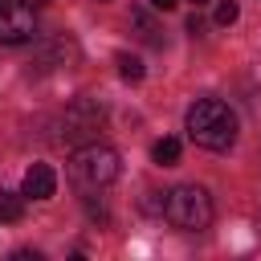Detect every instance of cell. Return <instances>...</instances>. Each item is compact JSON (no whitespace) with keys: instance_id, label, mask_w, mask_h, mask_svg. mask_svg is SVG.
<instances>
[{"instance_id":"7","label":"cell","mask_w":261,"mask_h":261,"mask_svg":"<svg viewBox=\"0 0 261 261\" xmlns=\"http://www.w3.org/2000/svg\"><path fill=\"white\" fill-rule=\"evenodd\" d=\"M20 216H24V192L16 196V192H4L0 188V220L4 224H16Z\"/></svg>"},{"instance_id":"13","label":"cell","mask_w":261,"mask_h":261,"mask_svg":"<svg viewBox=\"0 0 261 261\" xmlns=\"http://www.w3.org/2000/svg\"><path fill=\"white\" fill-rule=\"evenodd\" d=\"M98 4H106V0H98Z\"/></svg>"},{"instance_id":"8","label":"cell","mask_w":261,"mask_h":261,"mask_svg":"<svg viewBox=\"0 0 261 261\" xmlns=\"http://www.w3.org/2000/svg\"><path fill=\"white\" fill-rule=\"evenodd\" d=\"M151 159L159 163V167H171V163H179V139H155V147H151Z\"/></svg>"},{"instance_id":"14","label":"cell","mask_w":261,"mask_h":261,"mask_svg":"<svg viewBox=\"0 0 261 261\" xmlns=\"http://www.w3.org/2000/svg\"><path fill=\"white\" fill-rule=\"evenodd\" d=\"M196 4H204V0H196Z\"/></svg>"},{"instance_id":"1","label":"cell","mask_w":261,"mask_h":261,"mask_svg":"<svg viewBox=\"0 0 261 261\" xmlns=\"http://www.w3.org/2000/svg\"><path fill=\"white\" fill-rule=\"evenodd\" d=\"M188 139L204 151H228L237 143V114L220 98H196L188 106Z\"/></svg>"},{"instance_id":"4","label":"cell","mask_w":261,"mask_h":261,"mask_svg":"<svg viewBox=\"0 0 261 261\" xmlns=\"http://www.w3.org/2000/svg\"><path fill=\"white\" fill-rule=\"evenodd\" d=\"M102 122H106V106L94 102V98H73L61 114V130H65L69 143L73 139H94L102 130Z\"/></svg>"},{"instance_id":"11","label":"cell","mask_w":261,"mask_h":261,"mask_svg":"<svg viewBox=\"0 0 261 261\" xmlns=\"http://www.w3.org/2000/svg\"><path fill=\"white\" fill-rule=\"evenodd\" d=\"M237 16H241L237 0H220V4H216V24H224V29H228V24L237 20Z\"/></svg>"},{"instance_id":"5","label":"cell","mask_w":261,"mask_h":261,"mask_svg":"<svg viewBox=\"0 0 261 261\" xmlns=\"http://www.w3.org/2000/svg\"><path fill=\"white\" fill-rule=\"evenodd\" d=\"M37 20L29 0H0V45H24L33 41Z\"/></svg>"},{"instance_id":"6","label":"cell","mask_w":261,"mask_h":261,"mask_svg":"<svg viewBox=\"0 0 261 261\" xmlns=\"http://www.w3.org/2000/svg\"><path fill=\"white\" fill-rule=\"evenodd\" d=\"M20 192H24V200H49V196L57 192L53 167H49V163H33V167L24 171V179H20Z\"/></svg>"},{"instance_id":"9","label":"cell","mask_w":261,"mask_h":261,"mask_svg":"<svg viewBox=\"0 0 261 261\" xmlns=\"http://www.w3.org/2000/svg\"><path fill=\"white\" fill-rule=\"evenodd\" d=\"M114 65H118V73H122L126 82H143V61H139L135 53H118Z\"/></svg>"},{"instance_id":"3","label":"cell","mask_w":261,"mask_h":261,"mask_svg":"<svg viewBox=\"0 0 261 261\" xmlns=\"http://www.w3.org/2000/svg\"><path fill=\"white\" fill-rule=\"evenodd\" d=\"M163 216H167L175 228H184V232H200V228L212 224V200H208L204 188H196V184H179V188L167 192V200H163Z\"/></svg>"},{"instance_id":"2","label":"cell","mask_w":261,"mask_h":261,"mask_svg":"<svg viewBox=\"0 0 261 261\" xmlns=\"http://www.w3.org/2000/svg\"><path fill=\"white\" fill-rule=\"evenodd\" d=\"M69 179L82 192H98V188L114 184L118 179V151L106 147V143H98V139H90L86 147H77L69 155Z\"/></svg>"},{"instance_id":"12","label":"cell","mask_w":261,"mask_h":261,"mask_svg":"<svg viewBox=\"0 0 261 261\" xmlns=\"http://www.w3.org/2000/svg\"><path fill=\"white\" fill-rule=\"evenodd\" d=\"M179 0H151V8H159V12H171Z\"/></svg>"},{"instance_id":"10","label":"cell","mask_w":261,"mask_h":261,"mask_svg":"<svg viewBox=\"0 0 261 261\" xmlns=\"http://www.w3.org/2000/svg\"><path fill=\"white\" fill-rule=\"evenodd\" d=\"M130 24L139 29V37H143V41H151V45H159V29H155V24L147 20V12H143V8H130Z\"/></svg>"}]
</instances>
